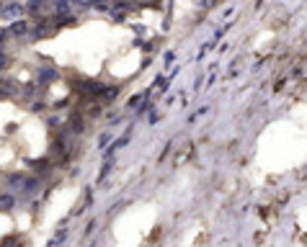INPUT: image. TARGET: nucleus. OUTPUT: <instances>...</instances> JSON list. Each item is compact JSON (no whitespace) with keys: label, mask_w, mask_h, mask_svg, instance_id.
Listing matches in <instances>:
<instances>
[{"label":"nucleus","mask_w":307,"mask_h":247,"mask_svg":"<svg viewBox=\"0 0 307 247\" xmlns=\"http://www.w3.org/2000/svg\"><path fill=\"white\" fill-rule=\"evenodd\" d=\"M11 34H13V36H23V34H26V21H16V23L11 26Z\"/></svg>","instance_id":"f257e3e1"},{"label":"nucleus","mask_w":307,"mask_h":247,"mask_svg":"<svg viewBox=\"0 0 307 247\" xmlns=\"http://www.w3.org/2000/svg\"><path fill=\"white\" fill-rule=\"evenodd\" d=\"M44 3H47V0H31V3H29V11H31V13H41Z\"/></svg>","instance_id":"f03ea898"},{"label":"nucleus","mask_w":307,"mask_h":247,"mask_svg":"<svg viewBox=\"0 0 307 247\" xmlns=\"http://www.w3.org/2000/svg\"><path fill=\"white\" fill-rule=\"evenodd\" d=\"M54 8H57L60 13H67V8H70V3L67 0H54Z\"/></svg>","instance_id":"7ed1b4c3"}]
</instances>
